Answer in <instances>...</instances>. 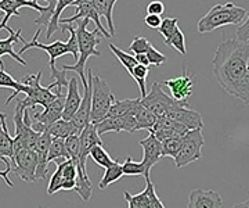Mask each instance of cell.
<instances>
[{"label":"cell","instance_id":"obj_46","mask_svg":"<svg viewBox=\"0 0 249 208\" xmlns=\"http://www.w3.org/2000/svg\"><path fill=\"white\" fill-rule=\"evenodd\" d=\"M235 39L240 42H249V11H247V19L244 22L235 29Z\"/></svg>","mask_w":249,"mask_h":208},{"label":"cell","instance_id":"obj_8","mask_svg":"<svg viewBox=\"0 0 249 208\" xmlns=\"http://www.w3.org/2000/svg\"><path fill=\"white\" fill-rule=\"evenodd\" d=\"M204 143L202 129L188 131L186 135L181 137V147L175 158L176 168H184L188 164L201 160Z\"/></svg>","mask_w":249,"mask_h":208},{"label":"cell","instance_id":"obj_10","mask_svg":"<svg viewBox=\"0 0 249 208\" xmlns=\"http://www.w3.org/2000/svg\"><path fill=\"white\" fill-rule=\"evenodd\" d=\"M72 7H75L76 13L72 16V17H68V19H60V24H72L75 21H79V19H89V21H93L94 25H96V29L98 32L103 35V38H111L108 29L104 28V25L101 24V17L98 16L97 10L94 7V3L93 0H76Z\"/></svg>","mask_w":249,"mask_h":208},{"label":"cell","instance_id":"obj_55","mask_svg":"<svg viewBox=\"0 0 249 208\" xmlns=\"http://www.w3.org/2000/svg\"><path fill=\"white\" fill-rule=\"evenodd\" d=\"M0 17H1V16H0Z\"/></svg>","mask_w":249,"mask_h":208},{"label":"cell","instance_id":"obj_53","mask_svg":"<svg viewBox=\"0 0 249 208\" xmlns=\"http://www.w3.org/2000/svg\"><path fill=\"white\" fill-rule=\"evenodd\" d=\"M115 1H118V0H115Z\"/></svg>","mask_w":249,"mask_h":208},{"label":"cell","instance_id":"obj_42","mask_svg":"<svg viewBox=\"0 0 249 208\" xmlns=\"http://www.w3.org/2000/svg\"><path fill=\"white\" fill-rule=\"evenodd\" d=\"M178 19L176 17H173V19H162V24H160V27L158 28V31H160V34L162 37L165 38V39H168L169 37H172L176 31L178 29Z\"/></svg>","mask_w":249,"mask_h":208},{"label":"cell","instance_id":"obj_9","mask_svg":"<svg viewBox=\"0 0 249 208\" xmlns=\"http://www.w3.org/2000/svg\"><path fill=\"white\" fill-rule=\"evenodd\" d=\"M11 163V173L17 175L21 181L35 182L36 168H37V157L34 150L28 147H21L13 151Z\"/></svg>","mask_w":249,"mask_h":208},{"label":"cell","instance_id":"obj_28","mask_svg":"<svg viewBox=\"0 0 249 208\" xmlns=\"http://www.w3.org/2000/svg\"><path fill=\"white\" fill-rule=\"evenodd\" d=\"M62 190H73L76 186V164L71 160L61 161Z\"/></svg>","mask_w":249,"mask_h":208},{"label":"cell","instance_id":"obj_12","mask_svg":"<svg viewBox=\"0 0 249 208\" xmlns=\"http://www.w3.org/2000/svg\"><path fill=\"white\" fill-rule=\"evenodd\" d=\"M88 85L83 88V96L79 109L72 117V124L78 129V132L82 133V131L90 124V114H91V81H93V70L89 68L86 71Z\"/></svg>","mask_w":249,"mask_h":208},{"label":"cell","instance_id":"obj_13","mask_svg":"<svg viewBox=\"0 0 249 208\" xmlns=\"http://www.w3.org/2000/svg\"><path fill=\"white\" fill-rule=\"evenodd\" d=\"M124 197L127 201L129 208H165L155 191V186L151 179L145 181V189L142 193L132 196L130 193L126 191Z\"/></svg>","mask_w":249,"mask_h":208},{"label":"cell","instance_id":"obj_5","mask_svg":"<svg viewBox=\"0 0 249 208\" xmlns=\"http://www.w3.org/2000/svg\"><path fill=\"white\" fill-rule=\"evenodd\" d=\"M43 73L39 71L37 74H32L27 78H24L22 81L19 82L18 89L13 95H10L9 99L6 100V104L11 103L14 99H17V96L19 93H25L27 97L22 101V104L25 106V109H34L36 106H42L43 109H46L49 104H52L54 100L57 99L58 96L53 93V91H50L47 86H42L40 79H42ZM64 96V95H62Z\"/></svg>","mask_w":249,"mask_h":208},{"label":"cell","instance_id":"obj_51","mask_svg":"<svg viewBox=\"0 0 249 208\" xmlns=\"http://www.w3.org/2000/svg\"><path fill=\"white\" fill-rule=\"evenodd\" d=\"M231 208H249V200L242 201V203H238V204H234Z\"/></svg>","mask_w":249,"mask_h":208},{"label":"cell","instance_id":"obj_25","mask_svg":"<svg viewBox=\"0 0 249 208\" xmlns=\"http://www.w3.org/2000/svg\"><path fill=\"white\" fill-rule=\"evenodd\" d=\"M139 103H140V99L115 100V103L111 106V109L108 111L107 117H124V115H129L130 113H133V110L137 107Z\"/></svg>","mask_w":249,"mask_h":208},{"label":"cell","instance_id":"obj_31","mask_svg":"<svg viewBox=\"0 0 249 208\" xmlns=\"http://www.w3.org/2000/svg\"><path fill=\"white\" fill-rule=\"evenodd\" d=\"M76 0H57V4H55V11H54V16L49 27H47V32H46V39H50L53 37L54 34L58 31V25H60V16L61 13L65 10V7L72 6Z\"/></svg>","mask_w":249,"mask_h":208},{"label":"cell","instance_id":"obj_37","mask_svg":"<svg viewBox=\"0 0 249 208\" xmlns=\"http://www.w3.org/2000/svg\"><path fill=\"white\" fill-rule=\"evenodd\" d=\"M148 73H150L148 67L142 65V64H137V65L134 67L133 73H132V78H133L134 81L137 82L139 89H140V93H142L140 99L145 97V95H147V91H145V81H147Z\"/></svg>","mask_w":249,"mask_h":208},{"label":"cell","instance_id":"obj_29","mask_svg":"<svg viewBox=\"0 0 249 208\" xmlns=\"http://www.w3.org/2000/svg\"><path fill=\"white\" fill-rule=\"evenodd\" d=\"M49 132L52 133L53 137H60V139H67L68 136L72 135H80L78 129L73 127L72 121H65L62 118L50 127Z\"/></svg>","mask_w":249,"mask_h":208},{"label":"cell","instance_id":"obj_16","mask_svg":"<svg viewBox=\"0 0 249 208\" xmlns=\"http://www.w3.org/2000/svg\"><path fill=\"white\" fill-rule=\"evenodd\" d=\"M21 7L37 10L39 13H43L46 10V7L37 3V0H0V11L4 13V19L0 22V29H7L10 17L13 16L21 17V13H19Z\"/></svg>","mask_w":249,"mask_h":208},{"label":"cell","instance_id":"obj_20","mask_svg":"<svg viewBox=\"0 0 249 208\" xmlns=\"http://www.w3.org/2000/svg\"><path fill=\"white\" fill-rule=\"evenodd\" d=\"M68 92L65 96V104H64V113H62V119L65 121H71L72 117L75 115V113L79 109L80 103H82V96L78 86V79L71 78L68 83Z\"/></svg>","mask_w":249,"mask_h":208},{"label":"cell","instance_id":"obj_6","mask_svg":"<svg viewBox=\"0 0 249 208\" xmlns=\"http://www.w3.org/2000/svg\"><path fill=\"white\" fill-rule=\"evenodd\" d=\"M115 103V96L108 83L100 75H93L91 81V114L90 122L97 125L108 115L111 106Z\"/></svg>","mask_w":249,"mask_h":208},{"label":"cell","instance_id":"obj_15","mask_svg":"<svg viewBox=\"0 0 249 208\" xmlns=\"http://www.w3.org/2000/svg\"><path fill=\"white\" fill-rule=\"evenodd\" d=\"M80 140V151H79V160L75 161L76 167L80 168L82 171H88L86 170V161H88V157H89L90 150L94 147V146H104L101 137L98 135L96 125H93L90 122L88 127L82 131V133L79 135Z\"/></svg>","mask_w":249,"mask_h":208},{"label":"cell","instance_id":"obj_4","mask_svg":"<svg viewBox=\"0 0 249 208\" xmlns=\"http://www.w3.org/2000/svg\"><path fill=\"white\" fill-rule=\"evenodd\" d=\"M247 19V10L240 6H235L234 3L226 4H216L205 14L202 19H199L196 24V29L199 34H208L214 29L226 25H238Z\"/></svg>","mask_w":249,"mask_h":208},{"label":"cell","instance_id":"obj_39","mask_svg":"<svg viewBox=\"0 0 249 208\" xmlns=\"http://www.w3.org/2000/svg\"><path fill=\"white\" fill-rule=\"evenodd\" d=\"M122 171L124 176H144V164L142 161H133L132 157H127L126 161L122 164Z\"/></svg>","mask_w":249,"mask_h":208},{"label":"cell","instance_id":"obj_45","mask_svg":"<svg viewBox=\"0 0 249 208\" xmlns=\"http://www.w3.org/2000/svg\"><path fill=\"white\" fill-rule=\"evenodd\" d=\"M147 58H148V61L152 65H155V67H160V64H163L166 60H168V57L163 55V53H160L158 49H155L154 46H150L148 47V50H147Z\"/></svg>","mask_w":249,"mask_h":208},{"label":"cell","instance_id":"obj_52","mask_svg":"<svg viewBox=\"0 0 249 208\" xmlns=\"http://www.w3.org/2000/svg\"><path fill=\"white\" fill-rule=\"evenodd\" d=\"M7 118V115L4 114V113H0V121H3V119H6Z\"/></svg>","mask_w":249,"mask_h":208},{"label":"cell","instance_id":"obj_43","mask_svg":"<svg viewBox=\"0 0 249 208\" xmlns=\"http://www.w3.org/2000/svg\"><path fill=\"white\" fill-rule=\"evenodd\" d=\"M19 86V81H16L9 73H6L4 70V64L0 58V88H10L14 89V92L17 91Z\"/></svg>","mask_w":249,"mask_h":208},{"label":"cell","instance_id":"obj_34","mask_svg":"<svg viewBox=\"0 0 249 208\" xmlns=\"http://www.w3.org/2000/svg\"><path fill=\"white\" fill-rule=\"evenodd\" d=\"M89 157L97 164L98 167H103V168H108V167H111L114 164V160L109 157V154L104 149V146H94L90 150Z\"/></svg>","mask_w":249,"mask_h":208},{"label":"cell","instance_id":"obj_33","mask_svg":"<svg viewBox=\"0 0 249 208\" xmlns=\"http://www.w3.org/2000/svg\"><path fill=\"white\" fill-rule=\"evenodd\" d=\"M58 160H68L65 140L60 139V137H53L50 149H49V163H52V161L58 163Z\"/></svg>","mask_w":249,"mask_h":208},{"label":"cell","instance_id":"obj_36","mask_svg":"<svg viewBox=\"0 0 249 208\" xmlns=\"http://www.w3.org/2000/svg\"><path fill=\"white\" fill-rule=\"evenodd\" d=\"M165 45L168 47H173L178 53L180 55H187V49H186V37L183 34V31L178 28V31L169 37L168 39H165Z\"/></svg>","mask_w":249,"mask_h":208},{"label":"cell","instance_id":"obj_40","mask_svg":"<svg viewBox=\"0 0 249 208\" xmlns=\"http://www.w3.org/2000/svg\"><path fill=\"white\" fill-rule=\"evenodd\" d=\"M55 4H57V0H47V6L43 13H40V16L35 19V24L37 25H43V27H49L50 21L53 19L54 11H55Z\"/></svg>","mask_w":249,"mask_h":208},{"label":"cell","instance_id":"obj_30","mask_svg":"<svg viewBox=\"0 0 249 208\" xmlns=\"http://www.w3.org/2000/svg\"><path fill=\"white\" fill-rule=\"evenodd\" d=\"M136 121H137V131H142V129H151L154 127V124L157 122V117L152 114L150 110H147L142 104V100H140V106L136 109Z\"/></svg>","mask_w":249,"mask_h":208},{"label":"cell","instance_id":"obj_54","mask_svg":"<svg viewBox=\"0 0 249 208\" xmlns=\"http://www.w3.org/2000/svg\"><path fill=\"white\" fill-rule=\"evenodd\" d=\"M45 1H47V0H45Z\"/></svg>","mask_w":249,"mask_h":208},{"label":"cell","instance_id":"obj_26","mask_svg":"<svg viewBox=\"0 0 249 208\" xmlns=\"http://www.w3.org/2000/svg\"><path fill=\"white\" fill-rule=\"evenodd\" d=\"M98 135L103 136L108 132H124V117H106L96 125Z\"/></svg>","mask_w":249,"mask_h":208},{"label":"cell","instance_id":"obj_48","mask_svg":"<svg viewBox=\"0 0 249 208\" xmlns=\"http://www.w3.org/2000/svg\"><path fill=\"white\" fill-rule=\"evenodd\" d=\"M144 22H145V25L150 28H158L160 27V24H162V19H160V16H155V14H147L145 16V19H144Z\"/></svg>","mask_w":249,"mask_h":208},{"label":"cell","instance_id":"obj_3","mask_svg":"<svg viewBox=\"0 0 249 208\" xmlns=\"http://www.w3.org/2000/svg\"><path fill=\"white\" fill-rule=\"evenodd\" d=\"M89 19H79L78 21V27H76V39H78V47H79V58L73 65H62V71H75L80 76V81L83 88L88 85V78L85 73V67L86 63L91 56L100 57L101 53L97 50V45L100 43L103 35L98 32L97 29L90 32L88 29L89 25Z\"/></svg>","mask_w":249,"mask_h":208},{"label":"cell","instance_id":"obj_21","mask_svg":"<svg viewBox=\"0 0 249 208\" xmlns=\"http://www.w3.org/2000/svg\"><path fill=\"white\" fill-rule=\"evenodd\" d=\"M18 42H22V43H27L25 42V39H22L21 38V29H17L16 32H13V34H10V37L7 39H1L0 40V58H1V56L4 55H9L11 58H14L16 61L21 64V65H27V61L21 57V56L18 55L14 52V49H13V46L18 43Z\"/></svg>","mask_w":249,"mask_h":208},{"label":"cell","instance_id":"obj_2","mask_svg":"<svg viewBox=\"0 0 249 208\" xmlns=\"http://www.w3.org/2000/svg\"><path fill=\"white\" fill-rule=\"evenodd\" d=\"M62 32H70V39L67 42H61V40H54L53 43H40L39 42V37H40V29H36L35 35L32 38L31 42L24 43V46L19 49L18 55L22 56L27 50L29 49H42L45 50L47 56L50 57V74H52V78L54 79L53 83H50L47 88L50 91H55L54 93L57 96H62V89L64 88H68V83L70 81L67 79V74L65 71H60L57 67H55V60L60 58L62 56L71 55L76 61L79 58V47H78V39H76V28H73L71 24H61Z\"/></svg>","mask_w":249,"mask_h":208},{"label":"cell","instance_id":"obj_50","mask_svg":"<svg viewBox=\"0 0 249 208\" xmlns=\"http://www.w3.org/2000/svg\"><path fill=\"white\" fill-rule=\"evenodd\" d=\"M136 60H137V63L142 64V65H145V67H150V61H148V58H147V55L145 53H142V55H136Z\"/></svg>","mask_w":249,"mask_h":208},{"label":"cell","instance_id":"obj_41","mask_svg":"<svg viewBox=\"0 0 249 208\" xmlns=\"http://www.w3.org/2000/svg\"><path fill=\"white\" fill-rule=\"evenodd\" d=\"M58 190H62V167L61 163H57V170L52 175V179L47 186V194H54Z\"/></svg>","mask_w":249,"mask_h":208},{"label":"cell","instance_id":"obj_14","mask_svg":"<svg viewBox=\"0 0 249 208\" xmlns=\"http://www.w3.org/2000/svg\"><path fill=\"white\" fill-rule=\"evenodd\" d=\"M140 146L142 149V163L144 164V178H145V181H148L152 167L155 164H158V161L163 157L162 155V145H160V140L150 132V135L140 142Z\"/></svg>","mask_w":249,"mask_h":208},{"label":"cell","instance_id":"obj_47","mask_svg":"<svg viewBox=\"0 0 249 208\" xmlns=\"http://www.w3.org/2000/svg\"><path fill=\"white\" fill-rule=\"evenodd\" d=\"M165 11V4L160 0H152L151 3H148L147 6V13L148 14H155V16H162Z\"/></svg>","mask_w":249,"mask_h":208},{"label":"cell","instance_id":"obj_18","mask_svg":"<svg viewBox=\"0 0 249 208\" xmlns=\"http://www.w3.org/2000/svg\"><path fill=\"white\" fill-rule=\"evenodd\" d=\"M53 136L49 131H45L40 133L37 145H36V157H37V168H36V181L37 179H45L49 170V149L52 145Z\"/></svg>","mask_w":249,"mask_h":208},{"label":"cell","instance_id":"obj_49","mask_svg":"<svg viewBox=\"0 0 249 208\" xmlns=\"http://www.w3.org/2000/svg\"><path fill=\"white\" fill-rule=\"evenodd\" d=\"M10 173H11V163L6 164V170H4V171H0V178H3V179L6 181V183H7V186L13 189V188H14V183L10 181Z\"/></svg>","mask_w":249,"mask_h":208},{"label":"cell","instance_id":"obj_44","mask_svg":"<svg viewBox=\"0 0 249 208\" xmlns=\"http://www.w3.org/2000/svg\"><path fill=\"white\" fill-rule=\"evenodd\" d=\"M150 46H151V43L145 38L136 37L133 39V42L129 46V50L136 53V55H142V53H147Z\"/></svg>","mask_w":249,"mask_h":208},{"label":"cell","instance_id":"obj_27","mask_svg":"<svg viewBox=\"0 0 249 208\" xmlns=\"http://www.w3.org/2000/svg\"><path fill=\"white\" fill-rule=\"evenodd\" d=\"M124 176V171H122V164L119 161H114V164L111 167L106 168V172L101 178V181L98 183V188L101 190H106L111 185V183H115L121 178Z\"/></svg>","mask_w":249,"mask_h":208},{"label":"cell","instance_id":"obj_24","mask_svg":"<svg viewBox=\"0 0 249 208\" xmlns=\"http://www.w3.org/2000/svg\"><path fill=\"white\" fill-rule=\"evenodd\" d=\"M73 190L79 194L80 199L85 203H88L91 199L93 188H91V181L89 179L88 171H82L78 167H76V186Z\"/></svg>","mask_w":249,"mask_h":208},{"label":"cell","instance_id":"obj_7","mask_svg":"<svg viewBox=\"0 0 249 208\" xmlns=\"http://www.w3.org/2000/svg\"><path fill=\"white\" fill-rule=\"evenodd\" d=\"M140 100H142V106L147 110H150L157 118L168 115L170 111L180 109V107H190L188 101H178L172 96L166 95L162 91L160 82H154L150 93H147L145 97Z\"/></svg>","mask_w":249,"mask_h":208},{"label":"cell","instance_id":"obj_35","mask_svg":"<svg viewBox=\"0 0 249 208\" xmlns=\"http://www.w3.org/2000/svg\"><path fill=\"white\" fill-rule=\"evenodd\" d=\"M181 137L183 136H172V137L165 139L163 142H160L162 155L163 157H172L175 160L178 151H180V147H181Z\"/></svg>","mask_w":249,"mask_h":208},{"label":"cell","instance_id":"obj_19","mask_svg":"<svg viewBox=\"0 0 249 208\" xmlns=\"http://www.w3.org/2000/svg\"><path fill=\"white\" fill-rule=\"evenodd\" d=\"M170 119L178 122L180 125L187 128L188 131H194V129H202L204 128V121H202V115L196 111L191 110L190 107H180V109L170 111L166 115Z\"/></svg>","mask_w":249,"mask_h":208},{"label":"cell","instance_id":"obj_17","mask_svg":"<svg viewBox=\"0 0 249 208\" xmlns=\"http://www.w3.org/2000/svg\"><path fill=\"white\" fill-rule=\"evenodd\" d=\"M223 199L216 190L196 189L188 194L187 208H222Z\"/></svg>","mask_w":249,"mask_h":208},{"label":"cell","instance_id":"obj_23","mask_svg":"<svg viewBox=\"0 0 249 208\" xmlns=\"http://www.w3.org/2000/svg\"><path fill=\"white\" fill-rule=\"evenodd\" d=\"M94 3V7L97 10L98 16L100 17H104L107 21L108 25V32L111 37H115V25H114V17H112V13H114V7H115V0H93Z\"/></svg>","mask_w":249,"mask_h":208},{"label":"cell","instance_id":"obj_22","mask_svg":"<svg viewBox=\"0 0 249 208\" xmlns=\"http://www.w3.org/2000/svg\"><path fill=\"white\" fill-rule=\"evenodd\" d=\"M13 136L9 133L6 119L0 121V160L4 164H9L13 158Z\"/></svg>","mask_w":249,"mask_h":208},{"label":"cell","instance_id":"obj_11","mask_svg":"<svg viewBox=\"0 0 249 208\" xmlns=\"http://www.w3.org/2000/svg\"><path fill=\"white\" fill-rule=\"evenodd\" d=\"M196 76L191 74L186 67L183 68L181 75L176 78H169L165 79L160 85H166L169 88L170 96L178 101H188V97L193 95V88H194Z\"/></svg>","mask_w":249,"mask_h":208},{"label":"cell","instance_id":"obj_1","mask_svg":"<svg viewBox=\"0 0 249 208\" xmlns=\"http://www.w3.org/2000/svg\"><path fill=\"white\" fill-rule=\"evenodd\" d=\"M212 64L214 78L223 91L249 106V42L223 40Z\"/></svg>","mask_w":249,"mask_h":208},{"label":"cell","instance_id":"obj_38","mask_svg":"<svg viewBox=\"0 0 249 208\" xmlns=\"http://www.w3.org/2000/svg\"><path fill=\"white\" fill-rule=\"evenodd\" d=\"M65 140V149L68 153V160L71 161H78L79 160V151H80V140L79 135H72L68 136Z\"/></svg>","mask_w":249,"mask_h":208},{"label":"cell","instance_id":"obj_32","mask_svg":"<svg viewBox=\"0 0 249 208\" xmlns=\"http://www.w3.org/2000/svg\"><path fill=\"white\" fill-rule=\"evenodd\" d=\"M108 47H109V50L112 52V55L115 56L116 58L121 61V64L124 65V68L129 73V75H132V73H133L134 67L137 65V60H136V57L132 55H129V53H126V52H124V50H121L118 46L112 45V43H109L108 45Z\"/></svg>","mask_w":249,"mask_h":208}]
</instances>
